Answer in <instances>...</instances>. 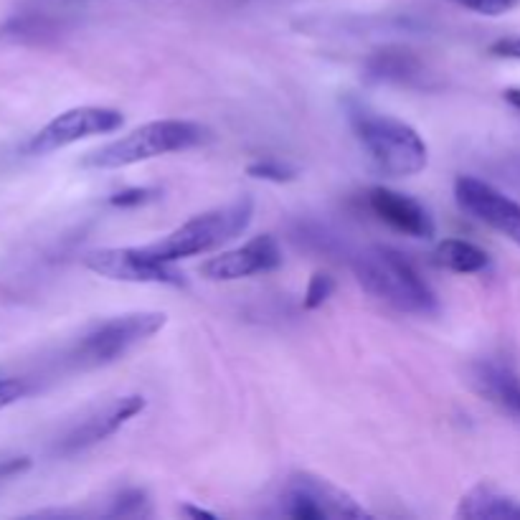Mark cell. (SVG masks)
I'll return each instance as SVG.
<instances>
[{
  "label": "cell",
  "mask_w": 520,
  "mask_h": 520,
  "mask_svg": "<svg viewBox=\"0 0 520 520\" xmlns=\"http://www.w3.org/2000/svg\"><path fill=\"white\" fill-rule=\"evenodd\" d=\"M470 384L477 394L520 424V376L503 358H482L470 366Z\"/></svg>",
  "instance_id": "obj_14"
},
{
  "label": "cell",
  "mask_w": 520,
  "mask_h": 520,
  "mask_svg": "<svg viewBox=\"0 0 520 520\" xmlns=\"http://www.w3.org/2000/svg\"><path fill=\"white\" fill-rule=\"evenodd\" d=\"M333 292H335L333 277L325 272H315L310 277V282H307L305 300H302V305H305V310H318V307H323L325 302L333 297Z\"/></svg>",
  "instance_id": "obj_21"
},
{
  "label": "cell",
  "mask_w": 520,
  "mask_h": 520,
  "mask_svg": "<svg viewBox=\"0 0 520 520\" xmlns=\"http://www.w3.org/2000/svg\"><path fill=\"white\" fill-rule=\"evenodd\" d=\"M292 239H295L297 247L307 249L312 254H323L328 259H343L351 257L345 241L340 239V234H335L330 226L315 224V221H300V224L292 229Z\"/></svg>",
  "instance_id": "obj_17"
},
{
  "label": "cell",
  "mask_w": 520,
  "mask_h": 520,
  "mask_svg": "<svg viewBox=\"0 0 520 520\" xmlns=\"http://www.w3.org/2000/svg\"><path fill=\"white\" fill-rule=\"evenodd\" d=\"M89 272L115 282H132V285H165L183 287V272L173 262H163L145 247H110L94 249L84 257Z\"/></svg>",
  "instance_id": "obj_7"
},
{
  "label": "cell",
  "mask_w": 520,
  "mask_h": 520,
  "mask_svg": "<svg viewBox=\"0 0 520 520\" xmlns=\"http://www.w3.org/2000/svg\"><path fill=\"white\" fill-rule=\"evenodd\" d=\"M125 125L122 112L110 110V107H74L54 120L46 122L36 135L28 140L26 153L28 155H49L61 148L87 140V137L110 135V132L120 130Z\"/></svg>",
  "instance_id": "obj_8"
},
{
  "label": "cell",
  "mask_w": 520,
  "mask_h": 520,
  "mask_svg": "<svg viewBox=\"0 0 520 520\" xmlns=\"http://www.w3.org/2000/svg\"><path fill=\"white\" fill-rule=\"evenodd\" d=\"M110 503H112L110 510L104 513V515H110V518H145V515L153 513L148 493H145V490H137V488L122 490V493L115 495Z\"/></svg>",
  "instance_id": "obj_18"
},
{
  "label": "cell",
  "mask_w": 520,
  "mask_h": 520,
  "mask_svg": "<svg viewBox=\"0 0 520 520\" xmlns=\"http://www.w3.org/2000/svg\"><path fill=\"white\" fill-rule=\"evenodd\" d=\"M505 99H508V104H513L515 110L520 112V89H508V92H505Z\"/></svg>",
  "instance_id": "obj_27"
},
{
  "label": "cell",
  "mask_w": 520,
  "mask_h": 520,
  "mask_svg": "<svg viewBox=\"0 0 520 520\" xmlns=\"http://www.w3.org/2000/svg\"><path fill=\"white\" fill-rule=\"evenodd\" d=\"M434 264L457 274H477L490 267V257L485 249L475 247L465 239H444L434 249Z\"/></svg>",
  "instance_id": "obj_16"
},
{
  "label": "cell",
  "mask_w": 520,
  "mask_h": 520,
  "mask_svg": "<svg viewBox=\"0 0 520 520\" xmlns=\"http://www.w3.org/2000/svg\"><path fill=\"white\" fill-rule=\"evenodd\" d=\"M160 196L158 188H127V191L115 193L110 196V206L130 208V206H143V203L155 201Z\"/></svg>",
  "instance_id": "obj_23"
},
{
  "label": "cell",
  "mask_w": 520,
  "mask_h": 520,
  "mask_svg": "<svg viewBox=\"0 0 520 520\" xmlns=\"http://www.w3.org/2000/svg\"><path fill=\"white\" fill-rule=\"evenodd\" d=\"M165 312H125L117 318L94 323L84 330L77 343L66 351L64 363L72 371H94V368L112 366L130 356L135 348L148 343L165 325Z\"/></svg>",
  "instance_id": "obj_4"
},
{
  "label": "cell",
  "mask_w": 520,
  "mask_h": 520,
  "mask_svg": "<svg viewBox=\"0 0 520 520\" xmlns=\"http://www.w3.org/2000/svg\"><path fill=\"white\" fill-rule=\"evenodd\" d=\"M254 219V201L249 196H241L226 206L211 208L206 214H198L165 234L163 239L148 244V252L155 254L163 262H176V259L198 257L214 249L224 247L231 239L241 236L249 229Z\"/></svg>",
  "instance_id": "obj_5"
},
{
  "label": "cell",
  "mask_w": 520,
  "mask_h": 520,
  "mask_svg": "<svg viewBox=\"0 0 520 520\" xmlns=\"http://www.w3.org/2000/svg\"><path fill=\"white\" fill-rule=\"evenodd\" d=\"M490 54L498 59H513L520 61V36H508V39H498L490 44Z\"/></svg>",
  "instance_id": "obj_25"
},
{
  "label": "cell",
  "mask_w": 520,
  "mask_h": 520,
  "mask_svg": "<svg viewBox=\"0 0 520 520\" xmlns=\"http://www.w3.org/2000/svg\"><path fill=\"white\" fill-rule=\"evenodd\" d=\"M211 140V130L191 120H158L143 127H135L127 135L117 137L112 143L84 155V168L94 170H117L130 165L145 163V160L160 158V155L183 153V150L198 148Z\"/></svg>",
  "instance_id": "obj_3"
},
{
  "label": "cell",
  "mask_w": 520,
  "mask_h": 520,
  "mask_svg": "<svg viewBox=\"0 0 520 520\" xmlns=\"http://www.w3.org/2000/svg\"><path fill=\"white\" fill-rule=\"evenodd\" d=\"M31 462L26 457H11V460H0V480H6V477L18 475V472L28 470Z\"/></svg>",
  "instance_id": "obj_26"
},
{
  "label": "cell",
  "mask_w": 520,
  "mask_h": 520,
  "mask_svg": "<svg viewBox=\"0 0 520 520\" xmlns=\"http://www.w3.org/2000/svg\"><path fill=\"white\" fill-rule=\"evenodd\" d=\"M488 173L495 181L503 183L505 188H510V191L520 196V153H510L493 160V163L488 165Z\"/></svg>",
  "instance_id": "obj_20"
},
{
  "label": "cell",
  "mask_w": 520,
  "mask_h": 520,
  "mask_svg": "<svg viewBox=\"0 0 520 520\" xmlns=\"http://www.w3.org/2000/svg\"><path fill=\"white\" fill-rule=\"evenodd\" d=\"M145 409V399L137 394L122 396V399L112 401L104 409L94 411L92 416H87L82 424L72 429L66 434L64 439L59 442V455H77V452H84V449L94 447V444L110 439L112 434L120 432L130 419H135L137 414H143Z\"/></svg>",
  "instance_id": "obj_11"
},
{
  "label": "cell",
  "mask_w": 520,
  "mask_h": 520,
  "mask_svg": "<svg viewBox=\"0 0 520 520\" xmlns=\"http://www.w3.org/2000/svg\"><path fill=\"white\" fill-rule=\"evenodd\" d=\"M455 198L465 214L490 226L515 247H520V203L513 196L500 191L490 181L475 176H460L455 181Z\"/></svg>",
  "instance_id": "obj_9"
},
{
  "label": "cell",
  "mask_w": 520,
  "mask_h": 520,
  "mask_svg": "<svg viewBox=\"0 0 520 520\" xmlns=\"http://www.w3.org/2000/svg\"><path fill=\"white\" fill-rule=\"evenodd\" d=\"M28 394V384L23 378H13V376H3L0 373V409L16 404L18 399Z\"/></svg>",
  "instance_id": "obj_24"
},
{
  "label": "cell",
  "mask_w": 520,
  "mask_h": 520,
  "mask_svg": "<svg viewBox=\"0 0 520 520\" xmlns=\"http://www.w3.org/2000/svg\"><path fill=\"white\" fill-rule=\"evenodd\" d=\"M455 6L465 8V11L477 13V16H503V13L513 11L520 0H449Z\"/></svg>",
  "instance_id": "obj_22"
},
{
  "label": "cell",
  "mask_w": 520,
  "mask_h": 520,
  "mask_svg": "<svg viewBox=\"0 0 520 520\" xmlns=\"http://www.w3.org/2000/svg\"><path fill=\"white\" fill-rule=\"evenodd\" d=\"M363 77L371 84H394L406 89H429L432 87V74L414 51L401 49V46H386V49L373 51L363 64Z\"/></svg>",
  "instance_id": "obj_13"
},
{
  "label": "cell",
  "mask_w": 520,
  "mask_h": 520,
  "mask_svg": "<svg viewBox=\"0 0 520 520\" xmlns=\"http://www.w3.org/2000/svg\"><path fill=\"white\" fill-rule=\"evenodd\" d=\"M282 267L280 241L272 234L254 236L244 247L221 252L219 257H211L201 264V277L211 282H234L254 274H267Z\"/></svg>",
  "instance_id": "obj_10"
},
{
  "label": "cell",
  "mask_w": 520,
  "mask_h": 520,
  "mask_svg": "<svg viewBox=\"0 0 520 520\" xmlns=\"http://www.w3.org/2000/svg\"><path fill=\"white\" fill-rule=\"evenodd\" d=\"M366 206L378 221L389 224L399 234L411 236V239H432L437 226H434L432 214L424 203L406 193L391 191V188H371L366 193Z\"/></svg>",
  "instance_id": "obj_12"
},
{
  "label": "cell",
  "mask_w": 520,
  "mask_h": 520,
  "mask_svg": "<svg viewBox=\"0 0 520 520\" xmlns=\"http://www.w3.org/2000/svg\"><path fill=\"white\" fill-rule=\"evenodd\" d=\"M247 176L259 178V181H269V183H292L297 176H300V170H297L295 165L285 163V160L264 158L249 165Z\"/></svg>",
  "instance_id": "obj_19"
},
{
  "label": "cell",
  "mask_w": 520,
  "mask_h": 520,
  "mask_svg": "<svg viewBox=\"0 0 520 520\" xmlns=\"http://www.w3.org/2000/svg\"><path fill=\"white\" fill-rule=\"evenodd\" d=\"M455 515L462 520H520V498L503 493L493 482H480L462 495Z\"/></svg>",
  "instance_id": "obj_15"
},
{
  "label": "cell",
  "mask_w": 520,
  "mask_h": 520,
  "mask_svg": "<svg viewBox=\"0 0 520 520\" xmlns=\"http://www.w3.org/2000/svg\"><path fill=\"white\" fill-rule=\"evenodd\" d=\"M183 513L193 515V518H216L214 513H208V510H201V508H183Z\"/></svg>",
  "instance_id": "obj_28"
},
{
  "label": "cell",
  "mask_w": 520,
  "mask_h": 520,
  "mask_svg": "<svg viewBox=\"0 0 520 520\" xmlns=\"http://www.w3.org/2000/svg\"><path fill=\"white\" fill-rule=\"evenodd\" d=\"M280 513L295 520L368 518L363 505H358L353 495L307 472H297L285 482L280 495Z\"/></svg>",
  "instance_id": "obj_6"
},
{
  "label": "cell",
  "mask_w": 520,
  "mask_h": 520,
  "mask_svg": "<svg viewBox=\"0 0 520 520\" xmlns=\"http://www.w3.org/2000/svg\"><path fill=\"white\" fill-rule=\"evenodd\" d=\"M348 122L381 176L409 178L427 168L429 148L409 122L371 110L363 102H348Z\"/></svg>",
  "instance_id": "obj_2"
},
{
  "label": "cell",
  "mask_w": 520,
  "mask_h": 520,
  "mask_svg": "<svg viewBox=\"0 0 520 520\" xmlns=\"http://www.w3.org/2000/svg\"><path fill=\"white\" fill-rule=\"evenodd\" d=\"M351 269L358 285L378 302L409 315L439 312V297L414 264L396 249L373 244L351 254Z\"/></svg>",
  "instance_id": "obj_1"
}]
</instances>
